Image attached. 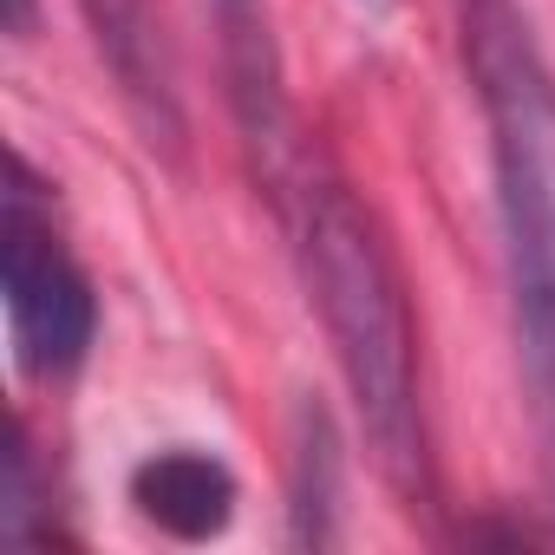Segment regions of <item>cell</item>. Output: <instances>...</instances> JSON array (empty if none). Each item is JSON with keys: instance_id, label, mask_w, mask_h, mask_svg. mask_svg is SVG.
I'll list each match as a JSON object with an SVG mask.
<instances>
[{"instance_id": "obj_7", "label": "cell", "mask_w": 555, "mask_h": 555, "mask_svg": "<svg viewBox=\"0 0 555 555\" xmlns=\"http://www.w3.org/2000/svg\"><path fill=\"white\" fill-rule=\"evenodd\" d=\"M295 542H340V438L321 405H301L295 418Z\"/></svg>"}, {"instance_id": "obj_5", "label": "cell", "mask_w": 555, "mask_h": 555, "mask_svg": "<svg viewBox=\"0 0 555 555\" xmlns=\"http://www.w3.org/2000/svg\"><path fill=\"white\" fill-rule=\"evenodd\" d=\"M209 14L222 34V66H229V99H235L242 138L261 157L268 183H282L295 170V144H288V99H282V60H274L268 8L261 0H209Z\"/></svg>"}, {"instance_id": "obj_3", "label": "cell", "mask_w": 555, "mask_h": 555, "mask_svg": "<svg viewBox=\"0 0 555 555\" xmlns=\"http://www.w3.org/2000/svg\"><path fill=\"white\" fill-rule=\"evenodd\" d=\"M0 288H8L14 366L27 379H66L86 366L99 340V301L53 222L47 183L21 151L8 157V190H0Z\"/></svg>"}, {"instance_id": "obj_2", "label": "cell", "mask_w": 555, "mask_h": 555, "mask_svg": "<svg viewBox=\"0 0 555 555\" xmlns=\"http://www.w3.org/2000/svg\"><path fill=\"white\" fill-rule=\"evenodd\" d=\"M464 47L490 118L516 340L542 431L555 444V86L516 21V0H464Z\"/></svg>"}, {"instance_id": "obj_1", "label": "cell", "mask_w": 555, "mask_h": 555, "mask_svg": "<svg viewBox=\"0 0 555 555\" xmlns=\"http://www.w3.org/2000/svg\"><path fill=\"white\" fill-rule=\"evenodd\" d=\"M274 203L288 216L308 301L327 327L334 366L353 392L379 477L399 496H425L431 451H425V399H418V334L386 229L340 177L314 164H295L274 183Z\"/></svg>"}, {"instance_id": "obj_4", "label": "cell", "mask_w": 555, "mask_h": 555, "mask_svg": "<svg viewBox=\"0 0 555 555\" xmlns=\"http://www.w3.org/2000/svg\"><path fill=\"white\" fill-rule=\"evenodd\" d=\"M79 14L92 27L99 60L118 79V99L131 112V125L144 131L151 151L183 157V99H177V66L164 47V21L151 0H79Z\"/></svg>"}, {"instance_id": "obj_8", "label": "cell", "mask_w": 555, "mask_h": 555, "mask_svg": "<svg viewBox=\"0 0 555 555\" xmlns=\"http://www.w3.org/2000/svg\"><path fill=\"white\" fill-rule=\"evenodd\" d=\"M353 8H366V14H386V8H392V0H353Z\"/></svg>"}, {"instance_id": "obj_6", "label": "cell", "mask_w": 555, "mask_h": 555, "mask_svg": "<svg viewBox=\"0 0 555 555\" xmlns=\"http://www.w3.org/2000/svg\"><path fill=\"white\" fill-rule=\"evenodd\" d=\"M235 470L216 457V451H196V444H177V451H157L131 470V503L144 522H157L164 535L177 542H209L229 529L235 516Z\"/></svg>"}]
</instances>
